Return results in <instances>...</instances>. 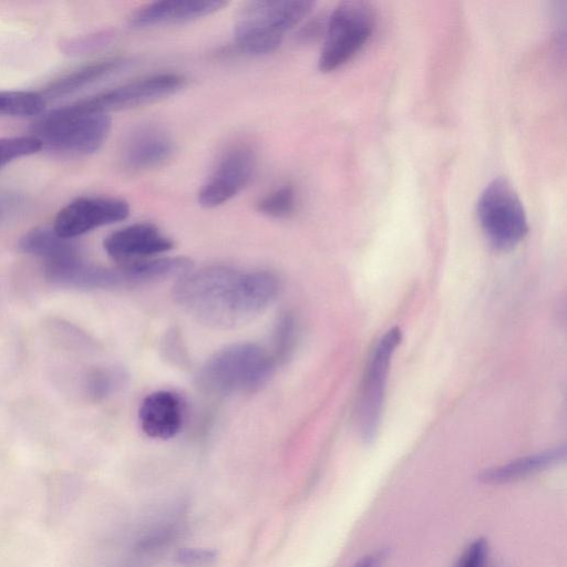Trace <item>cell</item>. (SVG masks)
<instances>
[{
  "label": "cell",
  "mask_w": 567,
  "mask_h": 567,
  "mask_svg": "<svg viewBox=\"0 0 567 567\" xmlns=\"http://www.w3.org/2000/svg\"><path fill=\"white\" fill-rule=\"evenodd\" d=\"M384 559L383 551H375L359 558L351 567H380Z\"/></svg>",
  "instance_id": "cell-26"
},
{
  "label": "cell",
  "mask_w": 567,
  "mask_h": 567,
  "mask_svg": "<svg viewBox=\"0 0 567 567\" xmlns=\"http://www.w3.org/2000/svg\"><path fill=\"white\" fill-rule=\"evenodd\" d=\"M45 99L33 91H0V115L37 116L45 107Z\"/></svg>",
  "instance_id": "cell-18"
},
{
  "label": "cell",
  "mask_w": 567,
  "mask_h": 567,
  "mask_svg": "<svg viewBox=\"0 0 567 567\" xmlns=\"http://www.w3.org/2000/svg\"><path fill=\"white\" fill-rule=\"evenodd\" d=\"M42 150L41 142L32 135L0 138V169L9 163Z\"/></svg>",
  "instance_id": "cell-20"
},
{
  "label": "cell",
  "mask_w": 567,
  "mask_h": 567,
  "mask_svg": "<svg viewBox=\"0 0 567 567\" xmlns=\"http://www.w3.org/2000/svg\"><path fill=\"white\" fill-rule=\"evenodd\" d=\"M477 219L492 247L508 250L527 235L525 208L512 184L503 177L493 179L477 200Z\"/></svg>",
  "instance_id": "cell-6"
},
{
  "label": "cell",
  "mask_w": 567,
  "mask_h": 567,
  "mask_svg": "<svg viewBox=\"0 0 567 567\" xmlns=\"http://www.w3.org/2000/svg\"><path fill=\"white\" fill-rule=\"evenodd\" d=\"M256 166L251 145L237 142L217 159L198 192V203L206 208L220 206L238 195L249 183Z\"/></svg>",
  "instance_id": "cell-9"
},
{
  "label": "cell",
  "mask_w": 567,
  "mask_h": 567,
  "mask_svg": "<svg viewBox=\"0 0 567 567\" xmlns=\"http://www.w3.org/2000/svg\"><path fill=\"white\" fill-rule=\"evenodd\" d=\"M128 204L106 196L79 197L64 206L55 216L52 228L66 239H73L95 228L125 219Z\"/></svg>",
  "instance_id": "cell-10"
},
{
  "label": "cell",
  "mask_w": 567,
  "mask_h": 567,
  "mask_svg": "<svg viewBox=\"0 0 567 567\" xmlns=\"http://www.w3.org/2000/svg\"><path fill=\"white\" fill-rule=\"evenodd\" d=\"M126 64L127 62L120 58L103 59L87 63L55 79L45 86L41 94L45 101L70 95L109 78L122 70Z\"/></svg>",
  "instance_id": "cell-16"
},
{
  "label": "cell",
  "mask_w": 567,
  "mask_h": 567,
  "mask_svg": "<svg viewBox=\"0 0 567 567\" xmlns=\"http://www.w3.org/2000/svg\"><path fill=\"white\" fill-rule=\"evenodd\" d=\"M171 238L156 226L133 224L110 234L103 241L106 254L118 267L155 258L173 248Z\"/></svg>",
  "instance_id": "cell-11"
},
{
  "label": "cell",
  "mask_w": 567,
  "mask_h": 567,
  "mask_svg": "<svg viewBox=\"0 0 567 567\" xmlns=\"http://www.w3.org/2000/svg\"><path fill=\"white\" fill-rule=\"evenodd\" d=\"M117 374L112 371L100 370L90 375L87 389L94 398L107 395L116 384Z\"/></svg>",
  "instance_id": "cell-25"
},
{
  "label": "cell",
  "mask_w": 567,
  "mask_h": 567,
  "mask_svg": "<svg viewBox=\"0 0 567 567\" xmlns=\"http://www.w3.org/2000/svg\"><path fill=\"white\" fill-rule=\"evenodd\" d=\"M279 290V278L271 271L208 266L184 274L174 288V298L199 322L226 329L262 312Z\"/></svg>",
  "instance_id": "cell-1"
},
{
  "label": "cell",
  "mask_w": 567,
  "mask_h": 567,
  "mask_svg": "<svg viewBox=\"0 0 567 567\" xmlns=\"http://www.w3.org/2000/svg\"><path fill=\"white\" fill-rule=\"evenodd\" d=\"M276 363L274 354L257 343H235L213 354L203 365L198 380L212 393L249 392L267 382Z\"/></svg>",
  "instance_id": "cell-4"
},
{
  "label": "cell",
  "mask_w": 567,
  "mask_h": 567,
  "mask_svg": "<svg viewBox=\"0 0 567 567\" xmlns=\"http://www.w3.org/2000/svg\"><path fill=\"white\" fill-rule=\"evenodd\" d=\"M174 561L181 567H215L218 554L210 548H181L176 551Z\"/></svg>",
  "instance_id": "cell-21"
},
{
  "label": "cell",
  "mask_w": 567,
  "mask_h": 567,
  "mask_svg": "<svg viewBox=\"0 0 567 567\" xmlns=\"http://www.w3.org/2000/svg\"><path fill=\"white\" fill-rule=\"evenodd\" d=\"M488 543L485 538L474 539L462 554L456 567H485Z\"/></svg>",
  "instance_id": "cell-24"
},
{
  "label": "cell",
  "mask_w": 567,
  "mask_h": 567,
  "mask_svg": "<svg viewBox=\"0 0 567 567\" xmlns=\"http://www.w3.org/2000/svg\"><path fill=\"white\" fill-rule=\"evenodd\" d=\"M110 41L107 33H94L76 39H70L63 44L69 54H83L105 45Z\"/></svg>",
  "instance_id": "cell-23"
},
{
  "label": "cell",
  "mask_w": 567,
  "mask_h": 567,
  "mask_svg": "<svg viewBox=\"0 0 567 567\" xmlns=\"http://www.w3.org/2000/svg\"><path fill=\"white\" fill-rule=\"evenodd\" d=\"M174 152L172 135L161 125L145 123L133 128L123 144L124 165L144 172L162 165Z\"/></svg>",
  "instance_id": "cell-12"
},
{
  "label": "cell",
  "mask_w": 567,
  "mask_h": 567,
  "mask_svg": "<svg viewBox=\"0 0 567 567\" xmlns=\"http://www.w3.org/2000/svg\"><path fill=\"white\" fill-rule=\"evenodd\" d=\"M227 6L221 0H163L145 4L130 18L135 28L181 24L210 16Z\"/></svg>",
  "instance_id": "cell-13"
},
{
  "label": "cell",
  "mask_w": 567,
  "mask_h": 567,
  "mask_svg": "<svg viewBox=\"0 0 567 567\" xmlns=\"http://www.w3.org/2000/svg\"><path fill=\"white\" fill-rule=\"evenodd\" d=\"M16 199L7 194H0V221L14 208Z\"/></svg>",
  "instance_id": "cell-27"
},
{
  "label": "cell",
  "mask_w": 567,
  "mask_h": 567,
  "mask_svg": "<svg viewBox=\"0 0 567 567\" xmlns=\"http://www.w3.org/2000/svg\"><path fill=\"white\" fill-rule=\"evenodd\" d=\"M185 84L186 79L182 74L157 73L102 91L75 104L91 112L107 114L165 99L178 92Z\"/></svg>",
  "instance_id": "cell-8"
},
{
  "label": "cell",
  "mask_w": 567,
  "mask_h": 567,
  "mask_svg": "<svg viewBox=\"0 0 567 567\" xmlns=\"http://www.w3.org/2000/svg\"><path fill=\"white\" fill-rule=\"evenodd\" d=\"M296 207L297 192L289 183L272 188L257 203L258 212L272 218L288 217L296 210Z\"/></svg>",
  "instance_id": "cell-19"
},
{
  "label": "cell",
  "mask_w": 567,
  "mask_h": 567,
  "mask_svg": "<svg viewBox=\"0 0 567 567\" xmlns=\"http://www.w3.org/2000/svg\"><path fill=\"white\" fill-rule=\"evenodd\" d=\"M295 339V322L291 317L285 316L280 319L276 329L275 337V351L274 357L276 361L286 358L288 351L291 349Z\"/></svg>",
  "instance_id": "cell-22"
},
{
  "label": "cell",
  "mask_w": 567,
  "mask_h": 567,
  "mask_svg": "<svg viewBox=\"0 0 567 567\" xmlns=\"http://www.w3.org/2000/svg\"><path fill=\"white\" fill-rule=\"evenodd\" d=\"M313 1H248L236 14L234 35L238 48L252 55L274 52L286 34L313 10Z\"/></svg>",
  "instance_id": "cell-2"
},
{
  "label": "cell",
  "mask_w": 567,
  "mask_h": 567,
  "mask_svg": "<svg viewBox=\"0 0 567 567\" xmlns=\"http://www.w3.org/2000/svg\"><path fill=\"white\" fill-rule=\"evenodd\" d=\"M375 24L370 3L359 0L340 2L329 16L318 60L321 72H332L348 63L370 39Z\"/></svg>",
  "instance_id": "cell-5"
},
{
  "label": "cell",
  "mask_w": 567,
  "mask_h": 567,
  "mask_svg": "<svg viewBox=\"0 0 567 567\" xmlns=\"http://www.w3.org/2000/svg\"><path fill=\"white\" fill-rule=\"evenodd\" d=\"M19 249L40 258L43 266L55 265L81 256L75 244L71 239L59 236L52 227H37L27 231L19 240Z\"/></svg>",
  "instance_id": "cell-17"
},
{
  "label": "cell",
  "mask_w": 567,
  "mask_h": 567,
  "mask_svg": "<svg viewBox=\"0 0 567 567\" xmlns=\"http://www.w3.org/2000/svg\"><path fill=\"white\" fill-rule=\"evenodd\" d=\"M566 457V446H556L554 449L522 456L505 464L486 468L478 480L488 485H501L517 482L563 462Z\"/></svg>",
  "instance_id": "cell-15"
},
{
  "label": "cell",
  "mask_w": 567,
  "mask_h": 567,
  "mask_svg": "<svg viewBox=\"0 0 567 567\" xmlns=\"http://www.w3.org/2000/svg\"><path fill=\"white\" fill-rule=\"evenodd\" d=\"M111 127L107 114L91 112L75 103L51 110L34 122L32 136L42 148L64 156H85L104 144Z\"/></svg>",
  "instance_id": "cell-3"
},
{
  "label": "cell",
  "mask_w": 567,
  "mask_h": 567,
  "mask_svg": "<svg viewBox=\"0 0 567 567\" xmlns=\"http://www.w3.org/2000/svg\"><path fill=\"white\" fill-rule=\"evenodd\" d=\"M143 432L153 439L167 440L175 436L183 423L179 398L171 391H156L147 395L138 410Z\"/></svg>",
  "instance_id": "cell-14"
},
{
  "label": "cell",
  "mask_w": 567,
  "mask_h": 567,
  "mask_svg": "<svg viewBox=\"0 0 567 567\" xmlns=\"http://www.w3.org/2000/svg\"><path fill=\"white\" fill-rule=\"evenodd\" d=\"M401 340L399 327L389 329L373 348L368 361L355 409L359 435L365 443L373 442L378 434L390 363Z\"/></svg>",
  "instance_id": "cell-7"
}]
</instances>
